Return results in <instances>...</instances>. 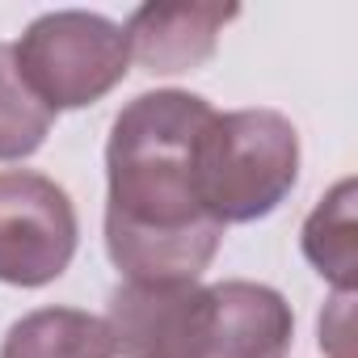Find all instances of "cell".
Wrapping results in <instances>:
<instances>
[{
	"mask_svg": "<svg viewBox=\"0 0 358 358\" xmlns=\"http://www.w3.org/2000/svg\"><path fill=\"white\" fill-rule=\"evenodd\" d=\"M80 224L64 186L34 169L0 173V282L47 287L76 257Z\"/></svg>",
	"mask_w": 358,
	"mask_h": 358,
	"instance_id": "5b68a950",
	"label": "cell"
},
{
	"mask_svg": "<svg viewBox=\"0 0 358 358\" xmlns=\"http://www.w3.org/2000/svg\"><path fill=\"white\" fill-rule=\"evenodd\" d=\"M299 182V131L278 110L211 114L194 152V190L203 211L228 224L266 220Z\"/></svg>",
	"mask_w": 358,
	"mask_h": 358,
	"instance_id": "3957f363",
	"label": "cell"
},
{
	"mask_svg": "<svg viewBox=\"0 0 358 358\" xmlns=\"http://www.w3.org/2000/svg\"><path fill=\"white\" fill-rule=\"evenodd\" d=\"M55 114L30 93L13 64V47L0 43V160H26L51 135Z\"/></svg>",
	"mask_w": 358,
	"mask_h": 358,
	"instance_id": "9c48e42d",
	"label": "cell"
},
{
	"mask_svg": "<svg viewBox=\"0 0 358 358\" xmlns=\"http://www.w3.org/2000/svg\"><path fill=\"white\" fill-rule=\"evenodd\" d=\"M236 17V5H139L122 30L131 43V59L143 72L177 76L199 72L215 55L224 26H232Z\"/></svg>",
	"mask_w": 358,
	"mask_h": 358,
	"instance_id": "8992f818",
	"label": "cell"
},
{
	"mask_svg": "<svg viewBox=\"0 0 358 358\" xmlns=\"http://www.w3.org/2000/svg\"><path fill=\"white\" fill-rule=\"evenodd\" d=\"M350 303L354 295H333V303L320 312V350L329 358H350Z\"/></svg>",
	"mask_w": 358,
	"mask_h": 358,
	"instance_id": "30bf717a",
	"label": "cell"
},
{
	"mask_svg": "<svg viewBox=\"0 0 358 358\" xmlns=\"http://www.w3.org/2000/svg\"><path fill=\"white\" fill-rule=\"evenodd\" d=\"M13 64L51 114L85 110L122 85L131 72V43L127 30L101 13L55 9L26 26L13 43Z\"/></svg>",
	"mask_w": 358,
	"mask_h": 358,
	"instance_id": "277c9868",
	"label": "cell"
},
{
	"mask_svg": "<svg viewBox=\"0 0 358 358\" xmlns=\"http://www.w3.org/2000/svg\"><path fill=\"white\" fill-rule=\"evenodd\" d=\"M0 358H114V337L93 312L38 308L5 333Z\"/></svg>",
	"mask_w": 358,
	"mask_h": 358,
	"instance_id": "ba28073f",
	"label": "cell"
},
{
	"mask_svg": "<svg viewBox=\"0 0 358 358\" xmlns=\"http://www.w3.org/2000/svg\"><path fill=\"white\" fill-rule=\"evenodd\" d=\"M354 199L358 186L354 177L341 182L312 207V215L303 220V257L312 262V270L337 291V295H354L358 282V224H354Z\"/></svg>",
	"mask_w": 358,
	"mask_h": 358,
	"instance_id": "52a82bcc",
	"label": "cell"
},
{
	"mask_svg": "<svg viewBox=\"0 0 358 358\" xmlns=\"http://www.w3.org/2000/svg\"><path fill=\"white\" fill-rule=\"evenodd\" d=\"M211 101L156 89L127 101L106 139V253L122 282H199L224 228L194 190V152Z\"/></svg>",
	"mask_w": 358,
	"mask_h": 358,
	"instance_id": "6da1fadb",
	"label": "cell"
},
{
	"mask_svg": "<svg viewBox=\"0 0 358 358\" xmlns=\"http://www.w3.org/2000/svg\"><path fill=\"white\" fill-rule=\"evenodd\" d=\"M101 320L122 358H287L295 337L282 291L249 278L122 282Z\"/></svg>",
	"mask_w": 358,
	"mask_h": 358,
	"instance_id": "7a4b0ae2",
	"label": "cell"
}]
</instances>
